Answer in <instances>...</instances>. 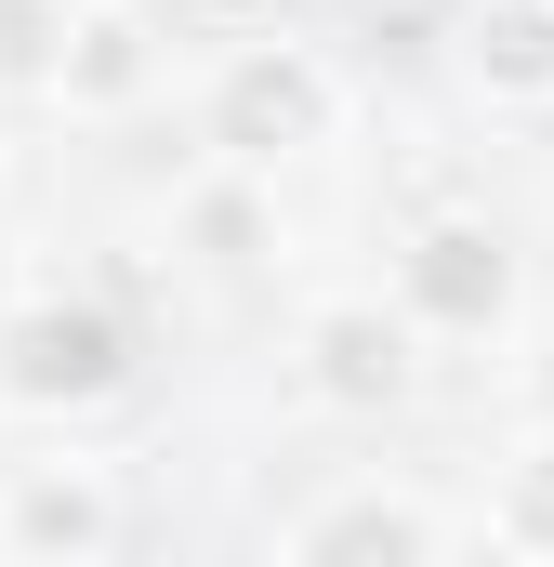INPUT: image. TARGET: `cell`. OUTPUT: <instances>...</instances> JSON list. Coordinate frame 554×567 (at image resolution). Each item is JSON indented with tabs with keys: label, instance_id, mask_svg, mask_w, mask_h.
Listing matches in <instances>:
<instances>
[{
	"label": "cell",
	"instance_id": "obj_1",
	"mask_svg": "<svg viewBox=\"0 0 554 567\" xmlns=\"http://www.w3.org/2000/svg\"><path fill=\"white\" fill-rule=\"evenodd\" d=\"M330 133H343V66L317 40H238L212 66V93H198V145L225 172H252V185H277L290 158H317Z\"/></svg>",
	"mask_w": 554,
	"mask_h": 567
},
{
	"label": "cell",
	"instance_id": "obj_2",
	"mask_svg": "<svg viewBox=\"0 0 554 567\" xmlns=\"http://www.w3.org/2000/svg\"><path fill=\"white\" fill-rule=\"evenodd\" d=\"M120 396H133V317L106 290H27V303H0V410L93 423Z\"/></svg>",
	"mask_w": 554,
	"mask_h": 567
},
{
	"label": "cell",
	"instance_id": "obj_3",
	"mask_svg": "<svg viewBox=\"0 0 554 567\" xmlns=\"http://www.w3.org/2000/svg\"><path fill=\"white\" fill-rule=\"evenodd\" d=\"M515 303H529V251L489 212H422L397 238V317L422 343H502Z\"/></svg>",
	"mask_w": 554,
	"mask_h": 567
},
{
	"label": "cell",
	"instance_id": "obj_4",
	"mask_svg": "<svg viewBox=\"0 0 554 567\" xmlns=\"http://www.w3.org/2000/svg\"><path fill=\"white\" fill-rule=\"evenodd\" d=\"M290 357H304V396L343 410V423H397L422 396V330L397 317V290H330V303H304Z\"/></svg>",
	"mask_w": 554,
	"mask_h": 567
},
{
	"label": "cell",
	"instance_id": "obj_5",
	"mask_svg": "<svg viewBox=\"0 0 554 567\" xmlns=\"http://www.w3.org/2000/svg\"><path fill=\"white\" fill-rule=\"evenodd\" d=\"M449 542H462V515L422 502V488H397V475H343V488H317V502L277 528L290 567H435Z\"/></svg>",
	"mask_w": 554,
	"mask_h": 567
},
{
	"label": "cell",
	"instance_id": "obj_6",
	"mask_svg": "<svg viewBox=\"0 0 554 567\" xmlns=\"http://www.w3.org/2000/svg\"><path fill=\"white\" fill-rule=\"evenodd\" d=\"M0 555L13 567L120 555V475H106V462H13V475H0Z\"/></svg>",
	"mask_w": 554,
	"mask_h": 567
},
{
	"label": "cell",
	"instance_id": "obj_7",
	"mask_svg": "<svg viewBox=\"0 0 554 567\" xmlns=\"http://www.w3.org/2000/svg\"><path fill=\"white\" fill-rule=\"evenodd\" d=\"M145 93H158L145 0H80V27H66V66H53V106H66V120H133Z\"/></svg>",
	"mask_w": 554,
	"mask_h": 567
},
{
	"label": "cell",
	"instance_id": "obj_8",
	"mask_svg": "<svg viewBox=\"0 0 554 567\" xmlns=\"http://www.w3.org/2000/svg\"><path fill=\"white\" fill-rule=\"evenodd\" d=\"M462 80H475L489 106L542 120L554 106V0H475V13H462Z\"/></svg>",
	"mask_w": 554,
	"mask_h": 567
},
{
	"label": "cell",
	"instance_id": "obj_9",
	"mask_svg": "<svg viewBox=\"0 0 554 567\" xmlns=\"http://www.w3.org/2000/svg\"><path fill=\"white\" fill-rule=\"evenodd\" d=\"M66 27H80V0H0V106H53Z\"/></svg>",
	"mask_w": 554,
	"mask_h": 567
},
{
	"label": "cell",
	"instance_id": "obj_10",
	"mask_svg": "<svg viewBox=\"0 0 554 567\" xmlns=\"http://www.w3.org/2000/svg\"><path fill=\"white\" fill-rule=\"evenodd\" d=\"M489 542L529 555V567H554V423L502 462V488H489Z\"/></svg>",
	"mask_w": 554,
	"mask_h": 567
},
{
	"label": "cell",
	"instance_id": "obj_11",
	"mask_svg": "<svg viewBox=\"0 0 554 567\" xmlns=\"http://www.w3.org/2000/svg\"><path fill=\"white\" fill-rule=\"evenodd\" d=\"M185 225H198V238H212L225 265H252V251H265V212H252V172H225V158H212V185H198V212H185Z\"/></svg>",
	"mask_w": 554,
	"mask_h": 567
}]
</instances>
